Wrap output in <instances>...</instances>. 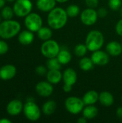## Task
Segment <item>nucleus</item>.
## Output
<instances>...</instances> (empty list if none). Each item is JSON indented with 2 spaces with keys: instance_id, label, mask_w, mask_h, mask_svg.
Returning <instances> with one entry per match:
<instances>
[{
  "instance_id": "obj_1",
  "label": "nucleus",
  "mask_w": 122,
  "mask_h": 123,
  "mask_svg": "<svg viewBox=\"0 0 122 123\" xmlns=\"http://www.w3.org/2000/svg\"><path fill=\"white\" fill-rule=\"evenodd\" d=\"M68 16L65 9L62 7L55 6L48 12L47 17V25L52 30H60L67 24Z\"/></svg>"
},
{
  "instance_id": "obj_2",
  "label": "nucleus",
  "mask_w": 122,
  "mask_h": 123,
  "mask_svg": "<svg viewBox=\"0 0 122 123\" xmlns=\"http://www.w3.org/2000/svg\"><path fill=\"white\" fill-rule=\"evenodd\" d=\"M21 25L12 19H5L0 23V37L2 39H11L19 33Z\"/></svg>"
},
{
  "instance_id": "obj_3",
  "label": "nucleus",
  "mask_w": 122,
  "mask_h": 123,
  "mask_svg": "<svg viewBox=\"0 0 122 123\" xmlns=\"http://www.w3.org/2000/svg\"><path fill=\"white\" fill-rule=\"evenodd\" d=\"M85 44L91 52L100 50L104 44V36L99 30H91L86 35Z\"/></svg>"
},
{
  "instance_id": "obj_4",
  "label": "nucleus",
  "mask_w": 122,
  "mask_h": 123,
  "mask_svg": "<svg viewBox=\"0 0 122 123\" xmlns=\"http://www.w3.org/2000/svg\"><path fill=\"white\" fill-rule=\"evenodd\" d=\"M60 49V46L56 40L50 39L44 41L40 47V52L44 57L48 59L56 57Z\"/></svg>"
},
{
  "instance_id": "obj_5",
  "label": "nucleus",
  "mask_w": 122,
  "mask_h": 123,
  "mask_svg": "<svg viewBox=\"0 0 122 123\" xmlns=\"http://www.w3.org/2000/svg\"><path fill=\"white\" fill-rule=\"evenodd\" d=\"M85 104L82 99L78 97L71 96L68 97L65 101V107L66 110L72 115H78L81 112H82Z\"/></svg>"
},
{
  "instance_id": "obj_6",
  "label": "nucleus",
  "mask_w": 122,
  "mask_h": 123,
  "mask_svg": "<svg viewBox=\"0 0 122 123\" xmlns=\"http://www.w3.org/2000/svg\"><path fill=\"white\" fill-rule=\"evenodd\" d=\"M23 112L26 118L32 122L38 120L41 116V110L33 100H28L24 105Z\"/></svg>"
},
{
  "instance_id": "obj_7",
  "label": "nucleus",
  "mask_w": 122,
  "mask_h": 123,
  "mask_svg": "<svg viewBox=\"0 0 122 123\" xmlns=\"http://www.w3.org/2000/svg\"><path fill=\"white\" fill-rule=\"evenodd\" d=\"M32 3L30 0H16L13 5L14 14L19 17H25L32 12Z\"/></svg>"
},
{
  "instance_id": "obj_8",
  "label": "nucleus",
  "mask_w": 122,
  "mask_h": 123,
  "mask_svg": "<svg viewBox=\"0 0 122 123\" xmlns=\"http://www.w3.org/2000/svg\"><path fill=\"white\" fill-rule=\"evenodd\" d=\"M42 19L37 13L31 12L24 17V25L27 30L37 32L42 27Z\"/></svg>"
},
{
  "instance_id": "obj_9",
  "label": "nucleus",
  "mask_w": 122,
  "mask_h": 123,
  "mask_svg": "<svg viewBox=\"0 0 122 123\" xmlns=\"http://www.w3.org/2000/svg\"><path fill=\"white\" fill-rule=\"evenodd\" d=\"M80 18L81 22L86 26H91L94 25L99 18L97 10L93 8H86L83 9L80 14Z\"/></svg>"
},
{
  "instance_id": "obj_10",
  "label": "nucleus",
  "mask_w": 122,
  "mask_h": 123,
  "mask_svg": "<svg viewBox=\"0 0 122 123\" xmlns=\"http://www.w3.org/2000/svg\"><path fill=\"white\" fill-rule=\"evenodd\" d=\"M91 58L94 65L103 66L107 65L110 61V55L106 51L100 50L93 51Z\"/></svg>"
},
{
  "instance_id": "obj_11",
  "label": "nucleus",
  "mask_w": 122,
  "mask_h": 123,
  "mask_svg": "<svg viewBox=\"0 0 122 123\" xmlns=\"http://www.w3.org/2000/svg\"><path fill=\"white\" fill-rule=\"evenodd\" d=\"M35 91L37 94L42 97H48L53 93V85L47 81H41L36 84Z\"/></svg>"
},
{
  "instance_id": "obj_12",
  "label": "nucleus",
  "mask_w": 122,
  "mask_h": 123,
  "mask_svg": "<svg viewBox=\"0 0 122 123\" xmlns=\"http://www.w3.org/2000/svg\"><path fill=\"white\" fill-rule=\"evenodd\" d=\"M17 74V68L12 64H6L0 68V79L8 81L13 79Z\"/></svg>"
},
{
  "instance_id": "obj_13",
  "label": "nucleus",
  "mask_w": 122,
  "mask_h": 123,
  "mask_svg": "<svg viewBox=\"0 0 122 123\" xmlns=\"http://www.w3.org/2000/svg\"><path fill=\"white\" fill-rule=\"evenodd\" d=\"M24 105L19 99H13L6 106V112L11 116H17L23 110Z\"/></svg>"
},
{
  "instance_id": "obj_14",
  "label": "nucleus",
  "mask_w": 122,
  "mask_h": 123,
  "mask_svg": "<svg viewBox=\"0 0 122 123\" xmlns=\"http://www.w3.org/2000/svg\"><path fill=\"white\" fill-rule=\"evenodd\" d=\"M78 80V74L76 71L72 68H66L63 73V81L64 84L74 86Z\"/></svg>"
},
{
  "instance_id": "obj_15",
  "label": "nucleus",
  "mask_w": 122,
  "mask_h": 123,
  "mask_svg": "<svg viewBox=\"0 0 122 123\" xmlns=\"http://www.w3.org/2000/svg\"><path fill=\"white\" fill-rule=\"evenodd\" d=\"M106 50L110 56L117 57L122 53V43L116 40L110 41L106 46Z\"/></svg>"
},
{
  "instance_id": "obj_16",
  "label": "nucleus",
  "mask_w": 122,
  "mask_h": 123,
  "mask_svg": "<svg viewBox=\"0 0 122 123\" xmlns=\"http://www.w3.org/2000/svg\"><path fill=\"white\" fill-rule=\"evenodd\" d=\"M56 0H37L36 6L43 12H49L56 6Z\"/></svg>"
},
{
  "instance_id": "obj_17",
  "label": "nucleus",
  "mask_w": 122,
  "mask_h": 123,
  "mask_svg": "<svg viewBox=\"0 0 122 123\" xmlns=\"http://www.w3.org/2000/svg\"><path fill=\"white\" fill-rule=\"evenodd\" d=\"M34 38H35V36H34L33 32L29 30H26L19 33L18 41L22 45H28L32 43V42L34 41Z\"/></svg>"
},
{
  "instance_id": "obj_18",
  "label": "nucleus",
  "mask_w": 122,
  "mask_h": 123,
  "mask_svg": "<svg viewBox=\"0 0 122 123\" xmlns=\"http://www.w3.org/2000/svg\"><path fill=\"white\" fill-rule=\"evenodd\" d=\"M99 102L102 106L105 107H109L113 105L114 102V98L111 92L104 91L99 94Z\"/></svg>"
},
{
  "instance_id": "obj_19",
  "label": "nucleus",
  "mask_w": 122,
  "mask_h": 123,
  "mask_svg": "<svg viewBox=\"0 0 122 123\" xmlns=\"http://www.w3.org/2000/svg\"><path fill=\"white\" fill-rule=\"evenodd\" d=\"M46 79L52 85H56L63 80V74L60 70H48Z\"/></svg>"
},
{
  "instance_id": "obj_20",
  "label": "nucleus",
  "mask_w": 122,
  "mask_h": 123,
  "mask_svg": "<svg viewBox=\"0 0 122 123\" xmlns=\"http://www.w3.org/2000/svg\"><path fill=\"white\" fill-rule=\"evenodd\" d=\"M99 94L95 90H89L86 92L82 98L85 105H95L99 101Z\"/></svg>"
},
{
  "instance_id": "obj_21",
  "label": "nucleus",
  "mask_w": 122,
  "mask_h": 123,
  "mask_svg": "<svg viewBox=\"0 0 122 123\" xmlns=\"http://www.w3.org/2000/svg\"><path fill=\"white\" fill-rule=\"evenodd\" d=\"M82 114L83 116L85 117L88 120H93L97 117L99 114V110L96 106H94V105H86L82 111Z\"/></svg>"
},
{
  "instance_id": "obj_22",
  "label": "nucleus",
  "mask_w": 122,
  "mask_h": 123,
  "mask_svg": "<svg viewBox=\"0 0 122 123\" xmlns=\"http://www.w3.org/2000/svg\"><path fill=\"white\" fill-rule=\"evenodd\" d=\"M56 58L62 65H67L71 61L72 55L68 49L64 48V49H60Z\"/></svg>"
},
{
  "instance_id": "obj_23",
  "label": "nucleus",
  "mask_w": 122,
  "mask_h": 123,
  "mask_svg": "<svg viewBox=\"0 0 122 123\" xmlns=\"http://www.w3.org/2000/svg\"><path fill=\"white\" fill-rule=\"evenodd\" d=\"M57 108V104L54 100H49L45 102L42 107V112L45 115H52Z\"/></svg>"
},
{
  "instance_id": "obj_24",
  "label": "nucleus",
  "mask_w": 122,
  "mask_h": 123,
  "mask_svg": "<svg viewBox=\"0 0 122 123\" xmlns=\"http://www.w3.org/2000/svg\"><path fill=\"white\" fill-rule=\"evenodd\" d=\"M37 36L39 39L45 41L51 39L52 37V29L50 27H42L37 32Z\"/></svg>"
},
{
  "instance_id": "obj_25",
  "label": "nucleus",
  "mask_w": 122,
  "mask_h": 123,
  "mask_svg": "<svg viewBox=\"0 0 122 123\" xmlns=\"http://www.w3.org/2000/svg\"><path fill=\"white\" fill-rule=\"evenodd\" d=\"M79 68L83 71H89L93 68V66H95L93 63L91 58L88 57H82L81 59L79 61Z\"/></svg>"
},
{
  "instance_id": "obj_26",
  "label": "nucleus",
  "mask_w": 122,
  "mask_h": 123,
  "mask_svg": "<svg viewBox=\"0 0 122 123\" xmlns=\"http://www.w3.org/2000/svg\"><path fill=\"white\" fill-rule=\"evenodd\" d=\"M68 17H76L81 14V9L76 4H70L65 9Z\"/></svg>"
},
{
  "instance_id": "obj_27",
  "label": "nucleus",
  "mask_w": 122,
  "mask_h": 123,
  "mask_svg": "<svg viewBox=\"0 0 122 123\" xmlns=\"http://www.w3.org/2000/svg\"><path fill=\"white\" fill-rule=\"evenodd\" d=\"M48 70H60L62 64L59 62L56 57L48 58L46 63Z\"/></svg>"
},
{
  "instance_id": "obj_28",
  "label": "nucleus",
  "mask_w": 122,
  "mask_h": 123,
  "mask_svg": "<svg viewBox=\"0 0 122 123\" xmlns=\"http://www.w3.org/2000/svg\"><path fill=\"white\" fill-rule=\"evenodd\" d=\"M88 48L86 45V44H78L75 46L74 48V53L76 54V55H77L78 57H84L88 51Z\"/></svg>"
},
{
  "instance_id": "obj_29",
  "label": "nucleus",
  "mask_w": 122,
  "mask_h": 123,
  "mask_svg": "<svg viewBox=\"0 0 122 123\" xmlns=\"http://www.w3.org/2000/svg\"><path fill=\"white\" fill-rule=\"evenodd\" d=\"M14 14L13 8L8 6H4L1 11V16L4 19H12Z\"/></svg>"
},
{
  "instance_id": "obj_30",
  "label": "nucleus",
  "mask_w": 122,
  "mask_h": 123,
  "mask_svg": "<svg viewBox=\"0 0 122 123\" xmlns=\"http://www.w3.org/2000/svg\"><path fill=\"white\" fill-rule=\"evenodd\" d=\"M108 6L113 11L119 10L122 6V0H109Z\"/></svg>"
},
{
  "instance_id": "obj_31",
  "label": "nucleus",
  "mask_w": 122,
  "mask_h": 123,
  "mask_svg": "<svg viewBox=\"0 0 122 123\" xmlns=\"http://www.w3.org/2000/svg\"><path fill=\"white\" fill-rule=\"evenodd\" d=\"M47 66L45 67V66L43 65H40L38 66L36 68H35V72L37 75L39 76H44V75H46L47 73Z\"/></svg>"
},
{
  "instance_id": "obj_32",
  "label": "nucleus",
  "mask_w": 122,
  "mask_h": 123,
  "mask_svg": "<svg viewBox=\"0 0 122 123\" xmlns=\"http://www.w3.org/2000/svg\"><path fill=\"white\" fill-rule=\"evenodd\" d=\"M9 50V45L8 44L4 41L0 40V55L6 54Z\"/></svg>"
},
{
  "instance_id": "obj_33",
  "label": "nucleus",
  "mask_w": 122,
  "mask_h": 123,
  "mask_svg": "<svg viewBox=\"0 0 122 123\" xmlns=\"http://www.w3.org/2000/svg\"><path fill=\"white\" fill-rule=\"evenodd\" d=\"M85 3L88 7L96 9L99 6V0H85Z\"/></svg>"
},
{
  "instance_id": "obj_34",
  "label": "nucleus",
  "mask_w": 122,
  "mask_h": 123,
  "mask_svg": "<svg viewBox=\"0 0 122 123\" xmlns=\"http://www.w3.org/2000/svg\"><path fill=\"white\" fill-rule=\"evenodd\" d=\"M97 13H98L99 17L104 18V17H106L108 15V10L104 7H100V8L98 9Z\"/></svg>"
},
{
  "instance_id": "obj_35",
  "label": "nucleus",
  "mask_w": 122,
  "mask_h": 123,
  "mask_svg": "<svg viewBox=\"0 0 122 123\" xmlns=\"http://www.w3.org/2000/svg\"><path fill=\"white\" fill-rule=\"evenodd\" d=\"M115 30L117 35L122 37V18L117 22L115 27Z\"/></svg>"
},
{
  "instance_id": "obj_36",
  "label": "nucleus",
  "mask_w": 122,
  "mask_h": 123,
  "mask_svg": "<svg viewBox=\"0 0 122 123\" xmlns=\"http://www.w3.org/2000/svg\"><path fill=\"white\" fill-rule=\"evenodd\" d=\"M73 89V86L68 85V84H64L63 86V90L65 92V93H69L72 91Z\"/></svg>"
},
{
  "instance_id": "obj_37",
  "label": "nucleus",
  "mask_w": 122,
  "mask_h": 123,
  "mask_svg": "<svg viewBox=\"0 0 122 123\" xmlns=\"http://www.w3.org/2000/svg\"><path fill=\"white\" fill-rule=\"evenodd\" d=\"M116 115L120 120H122V107H119L117 108V110H116Z\"/></svg>"
},
{
  "instance_id": "obj_38",
  "label": "nucleus",
  "mask_w": 122,
  "mask_h": 123,
  "mask_svg": "<svg viewBox=\"0 0 122 123\" xmlns=\"http://www.w3.org/2000/svg\"><path fill=\"white\" fill-rule=\"evenodd\" d=\"M88 121V120L85 117H83V116H82V117H79L78 119V120H77V123H86V122Z\"/></svg>"
},
{
  "instance_id": "obj_39",
  "label": "nucleus",
  "mask_w": 122,
  "mask_h": 123,
  "mask_svg": "<svg viewBox=\"0 0 122 123\" xmlns=\"http://www.w3.org/2000/svg\"><path fill=\"white\" fill-rule=\"evenodd\" d=\"M12 121L8 120V119H6V118H2L0 120V123H11Z\"/></svg>"
},
{
  "instance_id": "obj_40",
  "label": "nucleus",
  "mask_w": 122,
  "mask_h": 123,
  "mask_svg": "<svg viewBox=\"0 0 122 123\" xmlns=\"http://www.w3.org/2000/svg\"><path fill=\"white\" fill-rule=\"evenodd\" d=\"M6 0H0V9H2L5 6Z\"/></svg>"
},
{
  "instance_id": "obj_41",
  "label": "nucleus",
  "mask_w": 122,
  "mask_h": 123,
  "mask_svg": "<svg viewBox=\"0 0 122 123\" xmlns=\"http://www.w3.org/2000/svg\"><path fill=\"white\" fill-rule=\"evenodd\" d=\"M68 1V0H56V1L58 2V3H60V4L65 3V2H67Z\"/></svg>"
},
{
  "instance_id": "obj_42",
  "label": "nucleus",
  "mask_w": 122,
  "mask_h": 123,
  "mask_svg": "<svg viewBox=\"0 0 122 123\" xmlns=\"http://www.w3.org/2000/svg\"><path fill=\"white\" fill-rule=\"evenodd\" d=\"M119 10H120V16L122 17V7H121V9Z\"/></svg>"
},
{
  "instance_id": "obj_43",
  "label": "nucleus",
  "mask_w": 122,
  "mask_h": 123,
  "mask_svg": "<svg viewBox=\"0 0 122 123\" xmlns=\"http://www.w3.org/2000/svg\"><path fill=\"white\" fill-rule=\"evenodd\" d=\"M6 1H8V2H14V1H15L16 0H6Z\"/></svg>"
},
{
  "instance_id": "obj_44",
  "label": "nucleus",
  "mask_w": 122,
  "mask_h": 123,
  "mask_svg": "<svg viewBox=\"0 0 122 123\" xmlns=\"http://www.w3.org/2000/svg\"><path fill=\"white\" fill-rule=\"evenodd\" d=\"M1 14H0V23H1Z\"/></svg>"
},
{
  "instance_id": "obj_45",
  "label": "nucleus",
  "mask_w": 122,
  "mask_h": 123,
  "mask_svg": "<svg viewBox=\"0 0 122 123\" xmlns=\"http://www.w3.org/2000/svg\"><path fill=\"white\" fill-rule=\"evenodd\" d=\"M121 99H122V98H121Z\"/></svg>"
},
{
  "instance_id": "obj_46",
  "label": "nucleus",
  "mask_w": 122,
  "mask_h": 123,
  "mask_svg": "<svg viewBox=\"0 0 122 123\" xmlns=\"http://www.w3.org/2000/svg\"></svg>"
}]
</instances>
